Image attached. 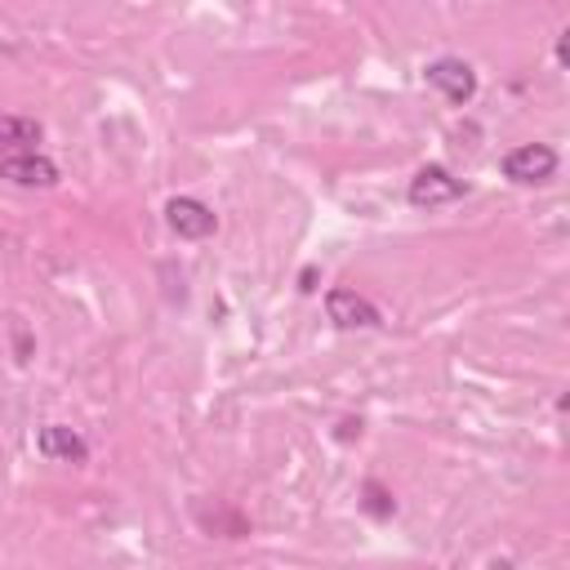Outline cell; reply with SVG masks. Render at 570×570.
I'll return each mask as SVG.
<instances>
[{
	"mask_svg": "<svg viewBox=\"0 0 570 570\" xmlns=\"http://www.w3.org/2000/svg\"><path fill=\"white\" fill-rule=\"evenodd\" d=\"M165 223L178 240H205V236H214L218 214L196 196H174V200H165Z\"/></svg>",
	"mask_w": 570,
	"mask_h": 570,
	"instance_id": "5",
	"label": "cell"
},
{
	"mask_svg": "<svg viewBox=\"0 0 570 570\" xmlns=\"http://www.w3.org/2000/svg\"><path fill=\"white\" fill-rule=\"evenodd\" d=\"M0 178L13 187H53L58 183V165L45 151H4L0 156Z\"/></svg>",
	"mask_w": 570,
	"mask_h": 570,
	"instance_id": "6",
	"label": "cell"
},
{
	"mask_svg": "<svg viewBox=\"0 0 570 570\" xmlns=\"http://www.w3.org/2000/svg\"><path fill=\"white\" fill-rule=\"evenodd\" d=\"M36 454L49 459V463H85L89 459V441L67 423H45L36 432Z\"/></svg>",
	"mask_w": 570,
	"mask_h": 570,
	"instance_id": "7",
	"label": "cell"
},
{
	"mask_svg": "<svg viewBox=\"0 0 570 570\" xmlns=\"http://www.w3.org/2000/svg\"><path fill=\"white\" fill-rule=\"evenodd\" d=\"M325 316H330L338 330H379V325H383V312H379L365 294H356V289H347V285L325 289Z\"/></svg>",
	"mask_w": 570,
	"mask_h": 570,
	"instance_id": "4",
	"label": "cell"
},
{
	"mask_svg": "<svg viewBox=\"0 0 570 570\" xmlns=\"http://www.w3.org/2000/svg\"><path fill=\"white\" fill-rule=\"evenodd\" d=\"M405 196H410L414 209H436V205H454V200H463V196H468V183L454 178L445 165H423V169L410 178Z\"/></svg>",
	"mask_w": 570,
	"mask_h": 570,
	"instance_id": "3",
	"label": "cell"
},
{
	"mask_svg": "<svg viewBox=\"0 0 570 570\" xmlns=\"http://www.w3.org/2000/svg\"><path fill=\"white\" fill-rule=\"evenodd\" d=\"M40 134H45L40 120L0 111V147H4V151H31V142H40Z\"/></svg>",
	"mask_w": 570,
	"mask_h": 570,
	"instance_id": "8",
	"label": "cell"
},
{
	"mask_svg": "<svg viewBox=\"0 0 570 570\" xmlns=\"http://www.w3.org/2000/svg\"><path fill=\"white\" fill-rule=\"evenodd\" d=\"M334 436H338V441H352V436H361V419H343Z\"/></svg>",
	"mask_w": 570,
	"mask_h": 570,
	"instance_id": "10",
	"label": "cell"
},
{
	"mask_svg": "<svg viewBox=\"0 0 570 570\" xmlns=\"http://www.w3.org/2000/svg\"><path fill=\"white\" fill-rule=\"evenodd\" d=\"M423 80H428L450 107H468L472 94H476V71H472V62H463V58H454V53L432 58V62L423 67Z\"/></svg>",
	"mask_w": 570,
	"mask_h": 570,
	"instance_id": "2",
	"label": "cell"
},
{
	"mask_svg": "<svg viewBox=\"0 0 570 570\" xmlns=\"http://www.w3.org/2000/svg\"><path fill=\"white\" fill-rule=\"evenodd\" d=\"M557 165H561V156L548 142H521V147L503 151V160H499L503 178L517 183V187H543V183H552L557 178Z\"/></svg>",
	"mask_w": 570,
	"mask_h": 570,
	"instance_id": "1",
	"label": "cell"
},
{
	"mask_svg": "<svg viewBox=\"0 0 570 570\" xmlns=\"http://www.w3.org/2000/svg\"><path fill=\"white\" fill-rule=\"evenodd\" d=\"M557 62H570V40H566V31H561V40H557Z\"/></svg>",
	"mask_w": 570,
	"mask_h": 570,
	"instance_id": "11",
	"label": "cell"
},
{
	"mask_svg": "<svg viewBox=\"0 0 570 570\" xmlns=\"http://www.w3.org/2000/svg\"><path fill=\"white\" fill-rule=\"evenodd\" d=\"M361 494H365V499H361V508H365L370 517H392V512H396V499H392L379 481H365V485H361Z\"/></svg>",
	"mask_w": 570,
	"mask_h": 570,
	"instance_id": "9",
	"label": "cell"
}]
</instances>
